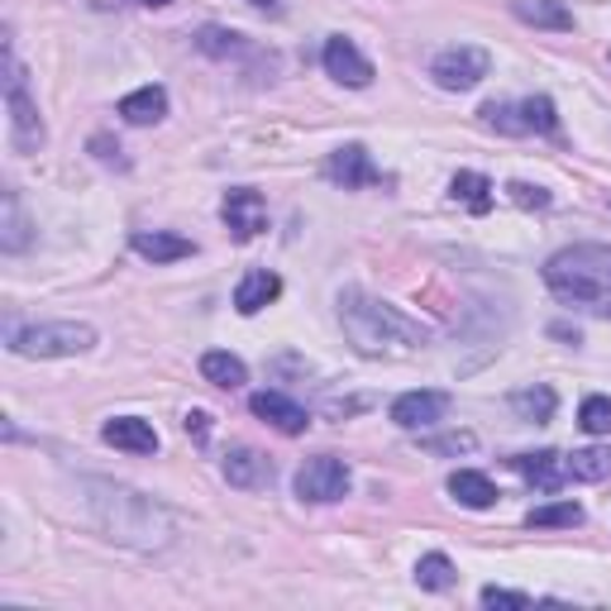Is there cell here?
<instances>
[{
	"label": "cell",
	"instance_id": "44dd1931",
	"mask_svg": "<svg viewBox=\"0 0 611 611\" xmlns=\"http://www.w3.org/2000/svg\"><path fill=\"white\" fill-rule=\"evenodd\" d=\"M201 377L210 382V387L235 392V387H244V382H249V369H244V359L225 354V349H210V354H201Z\"/></svg>",
	"mask_w": 611,
	"mask_h": 611
},
{
	"label": "cell",
	"instance_id": "8d00e7d4",
	"mask_svg": "<svg viewBox=\"0 0 611 611\" xmlns=\"http://www.w3.org/2000/svg\"><path fill=\"white\" fill-rule=\"evenodd\" d=\"M249 6H272V0H249Z\"/></svg>",
	"mask_w": 611,
	"mask_h": 611
},
{
	"label": "cell",
	"instance_id": "30bf717a",
	"mask_svg": "<svg viewBox=\"0 0 611 611\" xmlns=\"http://www.w3.org/2000/svg\"><path fill=\"white\" fill-rule=\"evenodd\" d=\"M220 216H225V225H229V235H235V239H253V235H263V229H268V201L253 187H235V191H225Z\"/></svg>",
	"mask_w": 611,
	"mask_h": 611
},
{
	"label": "cell",
	"instance_id": "7a4b0ae2",
	"mask_svg": "<svg viewBox=\"0 0 611 611\" xmlns=\"http://www.w3.org/2000/svg\"><path fill=\"white\" fill-rule=\"evenodd\" d=\"M555 301L588 315H611V244H569L545 263Z\"/></svg>",
	"mask_w": 611,
	"mask_h": 611
},
{
	"label": "cell",
	"instance_id": "d590c367",
	"mask_svg": "<svg viewBox=\"0 0 611 611\" xmlns=\"http://www.w3.org/2000/svg\"><path fill=\"white\" fill-rule=\"evenodd\" d=\"M139 6H173V0H139Z\"/></svg>",
	"mask_w": 611,
	"mask_h": 611
},
{
	"label": "cell",
	"instance_id": "d6986e66",
	"mask_svg": "<svg viewBox=\"0 0 611 611\" xmlns=\"http://www.w3.org/2000/svg\"><path fill=\"white\" fill-rule=\"evenodd\" d=\"M449 497L468 511H487L497 501V487H493V478H483V473L458 468V473H449Z\"/></svg>",
	"mask_w": 611,
	"mask_h": 611
},
{
	"label": "cell",
	"instance_id": "277c9868",
	"mask_svg": "<svg viewBox=\"0 0 611 611\" xmlns=\"http://www.w3.org/2000/svg\"><path fill=\"white\" fill-rule=\"evenodd\" d=\"M96 344V330L86 320H43V325L10 330V354L20 359H72Z\"/></svg>",
	"mask_w": 611,
	"mask_h": 611
},
{
	"label": "cell",
	"instance_id": "1f68e13d",
	"mask_svg": "<svg viewBox=\"0 0 611 611\" xmlns=\"http://www.w3.org/2000/svg\"><path fill=\"white\" fill-rule=\"evenodd\" d=\"M483 607H511V611H521V607H530V592H511V588H483Z\"/></svg>",
	"mask_w": 611,
	"mask_h": 611
},
{
	"label": "cell",
	"instance_id": "5bb4252c",
	"mask_svg": "<svg viewBox=\"0 0 611 611\" xmlns=\"http://www.w3.org/2000/svg\"><path fill=\"white\" fill-rule=\"evenodd\" d=\"M516 473L530 483V487H540V493H559L563 483H569V458H559L555 449H540V454H516L511 458Z\"/></svg>",
	"mask_w": 611,
	"mask_h": 611
},
{
	"label": "cell",
	"instance_id": "e0dca14e",
	"mask_svg": "<svg viewBox=\"0 0 611 611\" xmlns=\"http://www.w3.org/2000/svg\"><path fill=\"white\" fill-rule=\"evenodd\" d=\"M134 253L148 258V263H177V258L196 253V244L182 235H167V229H139V235H134Z\"/></svg>",
	"mask_w": 611,
	"mask_h": 611
},
{
	"label": "cell",
	"instance_id": "f1b7e54d",
	"mask_svg": "<svg viewBox=\"0 0 611 611\" xmlns=\"http://www.w3.org/2000/svg\"><path fill=\"white\" fill-rule=\"evenodd\" d=\"M478 115H483V125H487V130H501V134H526L521 105H507V101H487Z\"/></svg>",
	"mask_w": 611,
	"mask_h": 611
},
{
	"label": "cell",
	"instance_id": "6da1fadb",
	"mask_svg": "<svg viewBox=\"0 0 611 611\" xmlns=\"http://www.w3.org/2000/svg\"><path fill=\"white\" fill-rule=\"evenodd\" d=\"M86 507H91V521L115 545H134V549L173 545V516L144 493H130V487H115V483H86Z\"/></svg>",
	"mask_w": 611,
	"mask_h": 611
},
{
	"label": "cell",
	"instance_id": "9c48e42d",
	"mask_svg": "<svg viewBox=\"0 0 611 611\" xmlns=\"http://www.w3.org/2000/svg\"><path fill=\"white\" fill-rule=\"evenodd\" d=\"M325 177L334 182V187H344V191L377 187V182H382L377 163L369 158V148H363V144H344V148H334L330 158H325Z\"/></svg>",
	"mask_w": 611,
	"mask_h": 611
},
{
	"label": "cell",
	"instance_id": "d6a6232c",
	"mask_svg": "<svg viewBox=\"0 0 611 611\" xmlns=\"http://www.w3.org/2000/svg\"><path fill=\"white\" fill-rule=\"evenodd\" d=\"M431 449H439V454H464V449H473V435L458 431V435H445V439H431Z\"/></svg>",
	"mask_w": 611,
	"mask_h": 611
},
{
	"label": "cell",
	"instance_id": "52a82bcc",
	"mask_svg": "<svg viewBox=\"0 0 611 611\" xmlns=\"http://www.w3.org/2000/svg\"><path fill=\"white\" fill-rule=\"evenodd\" d=\"M493 68V58L483 49H473V43H454V49H439L435 63H431V76L445 91H473Z\"/></svg>",
	"mask_w": 611,
	"mask_h": 611
},
{
	"label": "cell",
	"instance_id": "8fae6325",
	"mask_svg": "<svg viewBox=\"0 0 611 611\" xmlns=\"http://www.w3.org/2000/svg\"><path fill=\"white\" fill-rule=\"evenodd\" d=\"M445 411H449L445 392H406L392 402V421L402 425V431H431V425H439Z\"/></svg>",
	"mask_w": 611,
	"mask_h": 611
},
{
	"label": "cell",
	"instance_id": "83f0119b",
	"mask_svg": "<svg viewBox=\"0 0 611 611\" xmlns=\"http://www.w3.org/2000/svg\"><path fill=\"white\" fill-rule=\"evenodd\" d=\"M521 120H526V134H555L559 130V115H555V101L549 96H526L521 101Z\"/></svg>",
	"mask_w": 611,
	"mask_h": 611
},
{
	"label": "cell",
	"instance_id": "603a6c76",
	"mask_svg": "<svg viewBox=\"0 0 611 611\" xmlns=\"http://www.w3.org/2000/svg\"><path fill=\"white\" fill-rule=\"evenodd\" d=\"M555 406H559V396H555V387H521V392H511V411L521 421H535V425H545L549 416H555Z\"/></svg>",
	"mask_w": 611,
	"mask_h": 611
},
{
	"label": "cell",
	"instance_id": "5b68a950",
	"mask_svg": "<svg viewBox=\"0 0 611 611\" xmlns=\"http://www.w3.org/2000/svg\"><path fill=\"white\" fill-rule=\"evenodd\" d=\"M6 105H10V139L20 153H39L43 148V120H39V105L29 101V86H24V68L14 49L6 43Z\"/></svg>",
	"mask_w": 611,
	"mask_h": 611
},
{
	"label": "cell",
	"instance_id": "ba28073f",
	"mask_svg": "<svg viewBox=\"0 0 611 611\" xmlns=\"http://www.w3.org/2000/svg\"><path fill=\"white\" fill-rule=\"evenodd\" d=\"M320 63H325V72H330L340 86H349V91L373 86V63L359 53V43L344 39V34L325 39V53H320Z\"/></svg>",
	"mask_w": 611,
	"mask_h": 611
},
{
	"label": "cell",
	"instance_id": "7402d4cb",
	"mask_svg": "<svg viewBox=\"0 0 611 611\" xmlns=\"http://www.w3.org/2000/svg\"><path fill=\"white\" fill-rule=\"evenodd\" d=\"M449 196H454V201H464L473 216H487V210H493V182H487L483 173H454Z\"/></svg>",
	"mask_w": 611,
	"mask_h": 611
},
{
	"label": "cell",
	"instance_id": "ffe728a7",
	"mask_svg": "<svg viewBox=\"0 0 611 611\" xmlns=\"http://www.w3.org/2000/svg\"><path fill=\"white\" fill-rule=\"evenodd\" d=\"M120 115L130 120V125H158L167 115V91L163 86H139L130 91L125 101H120Z\"/></svg>",
	"mask_w": 611,
	"mask_h": 611
},
{
	"label": "cell",
	"instance_id": "cb8c5ba5",
	"mask_svg": "<svg viewBox=\"0 0 611 611\" xmlns=\"http://www.w3.org/2000/svg\"><path fill=\"white\" fill-rule=\"evenodd\" d=\"M569 478L578 483H607L611 478V445H592L569 454Z\"/></svg>",
	"mask_w": 611,
	"mask_h": 611
},
{
	"label": "cell",
	"instance_id": "4dcf8cb0",
	"mask_svg": "<svg viewBox=\"0 0 611 611\" xmlns=\"http://www.w3.org/2000/svg\"><path fill=\"white\" fill-rule=\"evenodd\" d=\"M507 196H511V201L521 206V210H545V206H549V191H545V187H530V182H511Z\"/></svg>",
	"mask_w": 611,
	"mask_h": 611
},
{
	"label": "cell",
	"instance_id": "e575fe53",
	"mask_svg": "<svg viewBox=\"0 0 611 611\" xmlns=\"http://www.w3.org/2000/svg\"><path fill=\"white\" fill-rule=\"evenodd\" d=\"M91 153H96L101 163H125V158H120V144H111L105 134H96V139H91Z\"/></svg>",
	"mask_w": 611,
	"mask_h": 611
},
{
	"label": "cell",
	"instance_id": "3957f363",
	"mask_svg": "<svg viewBox=\"0 0 611 611\" xmlns=\"http://www.w3.org/2000/svg\"><path fill=\"white\" fill-rule=\"evenodd\" d=\"M340 325L349 334V344L369 359H392V354H411L425 344V330L411 315H402L396 306L377 301L369 292H344L340 297Z\"/></svg>",
	"mask_w": 611,
	"mask_h": 611
},
{
	"label": "cell",
	"instance_id": "836d02e7",
	"mask_svg": "<svg viewBox=\"0 0 611 611\" xmlns=\"http://www.w3.org/2000/svg\"><path fill=\"white\" fill-rule=\"evenodd\" d=\"M187 435L196 439V445H206V439H210V416H206V411H187Z\"/></svg>",
	"mask_w": 611,
	"mask_h": 611
},
{
	"label": "cell",
	"instance_id": "9a60e30c",
	"mask_svg": "<svg viewBox=\"0 0 611 611\" xmlns=\"http://www.w3.org/2000/svg\"><path fill=\"white\" fill-rule=\"evenodd\" d=\"M101 439H105V445H115V449H125V454H158V431H153L148 421H139V416L105 421Z\"/></svg>",
	"mask_w": 611,
	"mask_h": 611
},
{
	"label": "cell",
	"instance_id": "2e32d148",
	"mask_svg": "<svg viewBox=\"0 0 611 611\" xmlns=\"http://www.w3.org/2000/svg\"><path fill=\"white\" fill-rule=\"evenodd\" d=\"M278 297H282V278H278V272L253 268V272H244V282L235 287V311L239 315H258L263 306H272Z\"/></svg>",
	"mask_w": 611,
	"mask_h": 611
},
{
	"label": "cell",
	"instance_id": "8992f818",
	"mask_svg": "<svg viewBox=\"0 0 611 611\" xmlns=\"http://www.w3.org/2000/svg\"><path fill=\"white\" fill-rule=\"evenodd\" d=\"M349 464L344 458H334V454H320V458H306V464L297 468V497L301 501H344L349 497Z\"/></svg>",
	"mask_w": 611,
	"mask_h": 611
},
{
	"label": "cell",
	"instance_id": "4316f807",
	"mask_svg": "<svg viewBox=\"0 0 611 611\" xmlns=\"http://www.w3.org/2000/svg\"><path fill=\"white\" fill-rule=\"evenodd\" d=\"M454 563H449V555H425L421 563H416V583L425 588V592H449L454 588Z\"/></svg>",
	"mask_w": 611,
	"mask_h": 611
},
{
	"label": "cell",
	"instance_id": "7c38bea8",
	"mask_svg": "<svg viewBox=\"0 0 611 611\" xmlns=\"http://www.w3.org/2000/svg\"><path fill=\"white\" fill-rule=\"evenodd\" d=\"M249 411H253L258 421H268L272 431H282V435H301L306 425H311L306 406H297L292 396H282V392H253L249 396Z\"/></svg>",
	"mask_w": 611,
	"mask_h": 611
},
{
	"label": "cell",
	"instance_id": "ac0fdd59",
	"mask_svg": "<svg viewBox=\"0 0 611 611\" xmlns=\"http://www.w3.org/2000/svg\"><path fill=\"white\" fill-rule=\"evenodd\" d=\"M511 14L521 24L555 29V34H569V29H573V10L563 6V0H511Z\"/></svg>",
	"mask_w": 611,
	"mask_h": 611
},
{
	"label": "cell",
	"instance_id": "f546056e",
	"mask_svg": "<svg viewBox=\"0 0 611 611\" xmlns=\"http://www.w3.org/2000/svg\"><path fill=\"white\" fill-rule=\"evenodd\" d=\"M578 425H583L588 435H611V396H588V402L578 406Z\"/></svg>",
	"mask_w": 611,
	"mask_h": 611
},
{
	"label": "cell",
	"instance_id": "4fadbf2b",
	"mask_svg": "<svg viewBox=\"0 0 611 611\" xmlns=\"http://www.w3.org/2000/svg\"><path fill=\"white\" fill-rule=\"evenodd\" d=\"M220 473H225L229 487H244V493H253V487H268L272 483V458H263V454L249 449V445H239V449L225 454Z\"/></svg>",
	"mask_w": 611,
	"mask_h": 611
},
{
	"label": "cell",
	"instance_id": "484cf974",
	"mask_svg": "<svg viewBox=\"0 0 611 611\" xmlns=\"http://www.w3.org/2000/svg\"><path fill=\"white\" fill-rule=\"evenodd\" d=\"M526 521L535 526V530H555V526H583V507L578 501H549V507H535Z\"/></svg>",
	"mask_w": 611,
	"mask_h": 611
},
{
	"label": "cell",
	"instance_id": "d4e9b609",
	"mask_svg": "<svg viewBox=\"0 0 611 611\" xmlns=\"http://www.w3.org/2000/svg\"><path fill=\"white\" fill-rule=\"evenodd\" d=\"M0 206H6V225H0V249H6V253H20L24 244H29V225H24V216H20V196L6 191V196H0Z\"/></svg>",
	"mask_w": 611,
	"mask_h": 611
}]
</instances>
